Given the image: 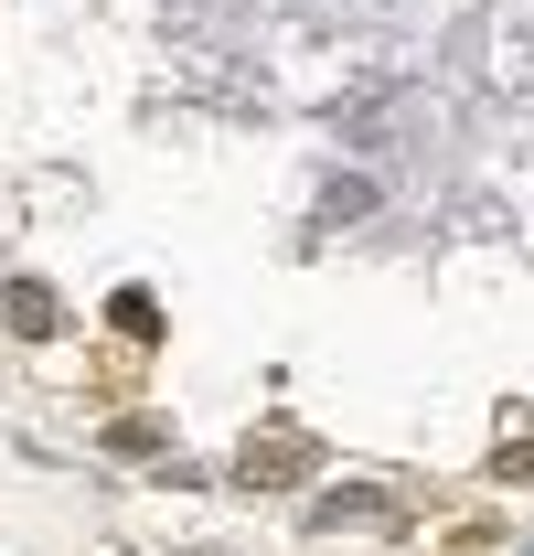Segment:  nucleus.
<instances>
[{"label": "nucleus", "instance_id": "1", "mask_svg": "<svg viewBox=\"0 0 534 556\" xmlns=\"http://www.w3.org/2000/svg\"><path fill=\"white\" fill-rule=\"evenodd\" d=\"M310 525H321V535H332V525H396V503H385V492H321Z\"/></svg>", "mask_w": 534, "mask_h": 556}, {"label": "nucleus", "instance_id": "2", "mask_svg": "<svg viewBox=\"0 0 534 556\" xmlns=\"http://www.w3.org/2000/svg\"><path fill=\"white\" fill-rule=\"evenodd\" d=\"M54 321H65V311H54V289H43V278H11V332H22V343H43Z\"/></svg>", "mask_w": 534, "mask_h": 556}, {"label": "nucleus", "instance_id": "3", "mask_svg": "<svg viewBox=\"0 0 534 556\" xmlns=\"http://www.w3.org/2000/svg\"><path fill=\"white\" fill-rule=\"evenodd\" d=\"M107 321H118L129 343H150V332H161V300H150V289H118V300H107Z\"/></svg>", "mask_w": 534, "mask_h": 556}]
</instances>
